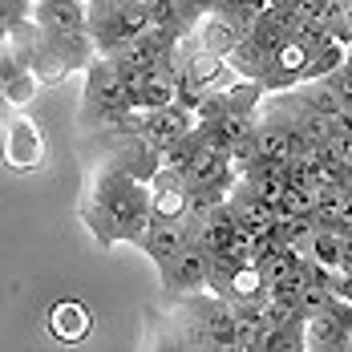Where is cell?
Instances as JSON below:
<instances>
[{"mask_svg":"<svg viewBox=\"0 0 352 352\" xmlns=\"http://www.w3.org/2000/svg\"><path fill=\"white\" fill-rule=\"evenodd\" d=\"M182 77L195 81L203 94H219V89H227L239 73L227 65V57H219V53H203V49H199V53H190V57L182 61Z\"/></svg>","mask_w":352,"mask_h":352,"instance_id":"cell-8","label":"cell"},{"mask_svg":"<svg viewBox=\"0 0 352 352\" xmlns=\"http://www.w3.org/2000/svg\"><path fill=\"white\" fill-rule=\"evenodd\" d=\"M134 109L130 94H126V81H122V69L94 53L89 65H85V113L94 126H118L126 113Z\"/></svg>","mask_w":352,"mask_h":352,"instance_id":"cell-1","label":"cell"},{"mask_svg":"<svg viewBox=\"0 0 352 352\" xmlns=\"http://www.w3.org/2000/svg\"><path fill=\"white\" fill-rule=\"evenodd\" d=\"M263 336H267V320L255 308H235V332H231V349L239 352H263Z\"/></svg>","mask_w":352,"mask_h":352,"instance_id":"cell-12","label":"cell"},{"mask_svg":"<svg viewBox=\"0 0 352 352\" xmlns=\"http://www.w3.org/2000/svg\"><path fill=\"white\" fill-rule=\"evenodd\" d=\"M186 182L178 170L170 166H158L154 175L146 178V207L154 219H182L186 214Z\"/></svg>","mask_w":352,"mask_h":352,"instance_id":"cell-4","label":"cell"},{"mask_svg":"<svg viewBox=\"0 0 352 352\" xmlns=\"http://www.w3.org/2000/svg\"><path fill=\"white\" fill-rule=\"evenodd\" d=\"M186 243H190V227L182 219H150V227L134 239V247H142L154 259V267L166 263L170 255H178Z\"/></svg>","mask_w":352,"mask_h":352,"instance_id":"cell-5","label":"cell"},{"mask_svg":"<svg viewBox=\"0 0 352 352\" xmlns=\"http://www.w3.org/2000/svg\"><path fill=\"white\" fill-rule=\"evenodd\" d=\"M190 33H195V41H199L203 53H219V57H227V53L235 49V41L243 36V25H239L235 16H227V12L211 8V12H203V16L190 25Z\"/></svg>","mask_w":352,"mask_h":352,"instance_id":"cell-6","label":"cell"},{"mask_svg":"<svg viewBox=\"0 0 352 352\" xmlns=\"http://www.w3.org/2000/svg\"><path fill=\"white\" fill-rule=\"evenodd\" d=\"M162 276V296L166 300H182L195 292H207V251L199 243H186L178 255H170L166 263H158Z\"/></svg>","mask_w":352,"mask_h":352,"instance_id":"cell-3","label":"cell"},{"mask_svg":"<svg viewBox=\"0 0 352 352\" xmlns=\"http://www.w3.org/2000/svg\"><path fill=\"white\" fill-rule=\"evenodd\" d=\"M308 106L316 109V113H324V118H332V122H340V126H349V98L332 85V81H324V77H312V81H300V85H292Z\"/></svg>","mask_w":352,"mask_h":352,"instance_id":"cell-10","label":"cell"},{"mask_svg":"<svg viewBox=\"0 0 352 352\" xmlns=\"http://www.w3.org/2000/svg\"><path fill=\"white\" fill-rule=\"evenodd\" d=\"M349 312H352V304H336V300H328L324 308L308 312V316L300 320L304 349H320V352H344V349H352Z\"/></svg>","mask_w":352,"mask_h":352,"instance_id":"cell-2","label":"cell"},{"mask_svg":"<svg viewBox=\"0 0 352 352\" xmlns=\"http://www.w3.org/2000/svg\"><path fill=\"white\" fill-rule=\"evenodd\" d=\"M49 336L53 340H65V344H77L94 332V312L81 304V300H57L49 308Z\"/></svg>","mask_w":352,"mask_h":352,"instance_id":"cell-7","label":"cell"},{"mask_svg":"<svg viewBox=\"0 0 352 352\" xmlns=\"http://www.w3.org/2000/svg\"><path fill=\"white\" fill-rule=\"evenodd\" d=\"M29 12H33V0H0V41L21 21H29Z\"/></svg>","mask_w":352,"mask_h":352,"instance_id":"cell-14","label":"cell"},{"mask_svg":"<svg viewBox=\"0 0 352 352\" xmlns=\"http://www.w3.org/2000/svg\"><path fill=\"white\" fill-rule=\"evenodd\" d=\"M29 21L36 29H45V33L85 29V0H36Z\"/></svg>","mask_w":352,"mask_h":352,"instance_id":"cell-9","label":"cell"},{"mask_svg":"<svg viewBox=\"0 0 352 352\" xmlns=\"http://www.w3.org/2000/svg\"><path fill=\"white\" fill-rule=\"evenodd\" d=\"M300 349H304L300 324H280V328H267V336H263V352H300Z\"/></svg>","mask_w":352,"mask_h":352,"instance_id":"cell-13","label":"cell"},{"mask_svg":"<svg viewBox=\"0 0 352 352\" xmlns=\"http://www.w3.org/2000/svg\"><path fill=\"white\" fill-rule=\"evenodd\" d=\"M41 154H45V146L36 138L33 122H12V134H8V162H12L16 170H33L36 162H41Z\"/></svg>","mask_w":352,"mask_h":352,"instance_id":"cell-11","label":"cell"}]
</instances>
